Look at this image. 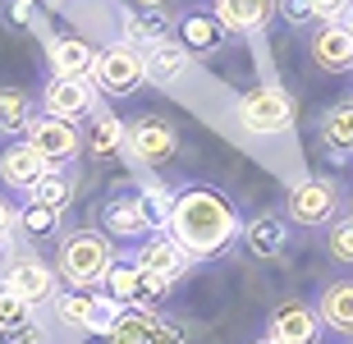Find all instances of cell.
<instances>
[{
  "instance_id": "74e56055",
  "label": "cell",
  "mask_w": 353,
  "mask_h": 344,
  "mask_svg": "<svg viewBox=\"0 0 353 344\" xmlns=\"http://www.w3.org/2000/svg\"><path fill=\"white\" fill-rule=\"evenodd\" d=\"M344 212H349V216H353V198H349V202H344Z\"/></svg>"
},
{
  "instance_id": "d590c367",
  "label": "cell",
  "mask_w": 353,
  "mask_h": 344,
  "mask_svg": "<svg viewBox=\"0 0 353 344\" xmlns=\"http://www.w3.org/2000/svg\"><path fill=\"white\" fill-rule=\"evenodd\" d=\"M344 28H349V32H353V5H349V10H344Z\"/></svg>"
},
{
  "instance_id": "1f68e13d",
  "label": "cell",
  "mask_w": 353,
  "mask_h": 344,
  "mask_svg": "<svg viewBox=\"0 0 353 344\" xmlns=\"http://www.w3.org/2000/svg\"><path fill=\"white\" fill-rule=\"evenodd\" d=\"M326 252H330V262L353 266V216L349 212L326 225Z\"/></svg>"
},
{
  "instance_id": "52a82bcc",
  "label": "cell",
  "mask_w": 353,
  "mask_h": 344,
  "mask_svg": "<svg viewBox=\"0 0 353 344\" xmlns=\"http://www.w3.org/2000/svg\"><path fill=\"white\" fill-rule=\"evenodd\" d=\"M0 290H10L14 299L41 307V303H55L65 294V280H60V271L51 262H41L32 252H19L14 262L0 266Z\"/></svg>"
},
{
  "instance_id": "8d00e7d4",
  "label": "cell",
  "mask_w": 353,
  "mask_h": 344,
  "mask_svg": "<svg viewBox=\"0 0 353 344\" xmlns=\"http://www.w3.org/2000/svg\"><path fill=\"white\" fill-rule=\"evenodd\" d=\"M133 5H165V0H133Z\"/></svg>"
},
{
  "instance_id": "7c38bea8",
  "label": "cell",
  "mask_w": 353,
  "mask_h": 344,
  "mask_svg": "<svg viewBox=\"0 0 353 344\" xmlns=\"http://www.w3.org/2000/svg\"><path fill=\"white\" fill-rule=\"evenodd\" d=\"M23 138L37 147L51 165H74V161L83 156V129L74 124V119L51 115V110H37V119L28 124Z\"/></svg>"
},
{
  "instance_id": "5b68a950",
  "label": "cell",
  "mask_w": 353,
  "mask_h": 344,
  "mask_svg": "<svg viewBox=\"0 0 353 344\" xmlns=\"http://www.w3.org/2000/svg\"><path fill=\"white\" fill-rule=\"evenodd\" d=\"M105 290L115 294L124 307H143V312H157L165 303V294H170V280L157 276V271H147L138 257H115L110 271H105Z\"/></svg>"
},
{
  "instance_id": "7402d4cb",
  "label": "cell",
  "mask_w": 353,
  "mask_h": 344,
  "mask_svg": "<svg viewBox=\"0 0 353 344\" xmlns=\"http://www.w3.org/2000/svg\"><path fill=\"white\" fill-rule=\"evenodd\" d=\"M316 312L326 321V331L353 340V276L326 280V285L316 290Z\"/></svg>"
},
{
  "instance_id": "484cf974",
  "label": "cell",
  "mask_w": 353,
  "mask_h": 344,
  "mask_svg": "<svg viewBox=\"0 0 353 344\" xmlns=\"http://www.w3.org/2000/svg\"><path fill=\"white\" fill-rule=\"evenodd\" d=\"M74 193H79V174H74V165H46V174L28 188L23 198L41 202V207H55V212H69Z\"/></svg>"
},
{
  "instance_id": "f1b7e54d",
  "label": "cell",
  "mask_w": 353,
  "mask_h": 344,
  "mask_svg": "<svg viewBox=\"0 0 353 344\" xmlns=\"http://www.w3.org/2000/svg\"><path fill=\"white\" fill-rule=\"evenodd\" d=\"M60 216H65V212L41 207V202L28 198L23 207H19V230H23V234H32V239H51V234H60Z\"/></svg>"
},
{
  "instance_id": "3957f363",
  "label": "cell",
  "mask_w": 353,
  "mask_h": 344,
  "mask_svg": "<svg viewBox=\"0 0 353 344\" xmlns=\"http://www.w3.org/2000/svg\"><path fill=\"white\" fill-rule=\"evenodd\" d=\"M88 79L97 83V92H101V97H115V101L133 97L147 83V55H143V46H133V41H110V46H101Z\"/></svg>"
},
{
  "instance_id": "ba28073f",
  "label": "cell",
  "mask_w": 353,
  "mask_h": 344,
  "mask_svg": "<svg viewBox=\"0 0 353 344\" xmlns=\"http://www.w3.org/2000/svg\"><path fill=\"white\" fill-rule=\"evenodd\" d=\"M119 312H124V303H119L110 290H105V294H97V290H69V294L55 299V317L65 321L69 331L101 335V340L110 335V326L119 321Z\"/></svg>"
},
{
  "instance_id": "8fae6325",
  "label": "cell",
  "mask_w": 353,
  "mask_h": 344,
  "mask_svg": "<svg viewBox=\"0 0 353 344\" xmlns=\"http://www.w3.org/2000/svg\"><path fill=\"white\" fill-rule=\"evenodd\" d=\"M37 101H41V110H51V115H60V119H74V124H83V119H92L101 110L97 83L83 79V74H51Z\"/></svg>"
},
{
  "instance_id": "2e32d148",
  "label": "cell",
  "mask_w": 353,
  "mask_h": 344,
  "mask_svg": "<svg viewBox=\"0 0 353 344\" xmlns=\"http://www.w3.org/2000/svg\"><path fill=\"white\" fill-rule=\"evenodd\" d=\"M46 165H51V161L41 156L28 138H10V143L0 147V184L10 188V193H28V188L46 174Z\"/></svg>"
},
{
  "instance_id": "30bf717a",
  "label": "cell",
  "mask_w": 353,
  "mask_h": 344,
  "mask_svg": "<svg viewBox=\"0 0 353 344\" xmlns=\"http://www.w3.org/2000/svg\"><path fill=\"white\" fill-rule=\"evenodd\" d=\"M105 344H188V331L183 321L170 317V312H143V307H124L119 321L110 326Z\"/></svg>"
},
{
  "instance_id": "603a6c76",
  "label": "cell",
  "mask_w": 353,
  "mask_h": 344,
  "mask_svg": "<svg viewBox=\"0 0 353 344\" xmlns=\"http://www.w3.org/2000/svg\"><path fill=\"white\" fill-rule=\"evenodd\" d=\"M316 133H321V147H326L335 161H349L353 156V97H340L330 101L316 119Z\"/></svg>"
},
{
  "instance_id": "277c9868",
  "label": "cell",
  "mask_w": 353,
  "mask_h": 344,
  "mask_svg": "<svg viewBox=\"0 0 353 344\" xmlns=\"http://www.w3.org/2000/svg\"><path fill=\"white\" fill-rule=\"evenodd\" d=\"M344 207V193L335 179H326V174H307V179H299V184L289 188L285 198V216L289 225H303V230H326L335 216H340Z\"/></svg>"
},
{
  "instance_id": "83f0119b",
  "label": "cell",
  "mask_w": 353,
  "mask_h": 344,
  "mask_svg": "<svg viewBox=\"0 0 353 344\" xmlns=\"http://www.w3.org/2000/svg\"><path fill=\"white\" fill-rule=\"evenodd\" d=\"M37 106L41 101H32L23 88H0V133L5 138H23L28 124L37 119Z\"/></svg>"
},
{
  "instance_id": "d4e9b609",
  "label": "cell",
  "mask_w": 353,
  "mask_h": 344,
  "mask_svg": "<svg viewBox=\"0 0 353 344\" xmlns=\"http://www.w3.org/2000/svg\"><path fill=\"white\" fill-rule=\"evenodd\" d=\"M165 37H174V23L165 14V5H138V10L124 14V41L147 51L152 41H165Z\"/></svg>"
},
{
  "instance_id": "4fadbf2b",
  "label": "cell",
  "mask_w": 353,
  "mask_h": 344,
  "mask_svg": "<svg viewBox=\"0 0 353 344\" xmlns=\"http://www.w3.org/2000/svg\"><path fill=\"white\" fill-rule=\"evenodd\" d=\"M321 335H326V321L307 299H285L266 317V340L275 344H321Z\"/></svg>"
},
{
  "instance_id": "ac0fdd59",
  "label": "cell",
  "mask_w": 353,
  "mask_h": 344,
  "mask_svg": "<svg viewBox=\"0 0 353 344\" xmlns=\"http://www.w3.org/2000/svg\"><path fill=\"white\" fill-rule=\"evenodd\" d=\"M174 37L193 51V60H211V55L225 51V41L234 37V32L221 23V14H216V10H211V14L197 10V14H183L179 23H174Z\"/></svg>"
},
{
  "instance_id": "4316f807",
  "label": "cell",
  "mask_w": 353,
  "mask_h": 344,
  "mask_svg": "<svg viewBox=\"0 0 353 344\" xmlns=\"http://www.w3.org/2000/svg\"><path fill=\"white\" fill-rule=\"evenodd\" d=\"M46 60H51V74H83L88 79L92 65H97V51L83 37H55L46 46Z\"/></svg>"
},
{
  "instance_id": "836d02e7",
  "label": "cell",
  "mask_w": 353,
  "mask_h": 344,
  "mask_svg": "<svg viewBox=\"0 0 353 344\" xmlns=\"http://www.w3.org/2000/svg\"><path fill=\"white\" fill-rule=\"evenodd\" d=\"M280 19H285V23H294V28H307L316 19V14H312V0H280Z\"/></svg>"
},
{
  "instance_id": "d6986e66",
  "label": "cell",
  "mask_w": 353,
  "mask_h": 344,
  "mask_svg": "<svg viewBox=\"0 0 353 344\" xmlns=\"http://www.w3.org/2000/svg\"><path fill=\"white\" fill-rule=\"evenodd\" d=\"M143 55H147V83H152V88H174V83L193 69V51H188L179 37L152 41Z\"/></svg>"
},
{
  "instance_id": "f546056e",
  "label": "cell",
  "mask_w": 353,
  "mask_h": 344,
  "mask_svg": "<svg viewBox=\"0 0 353 344\" xmlns=\"http://www.w3.org/2000/svg\"><path fill=\"white\" fill-rule=\"evenodd\" d=\"M138 202H143V212H147V221H152V230H165V225H170L174 193L165 184H138Z\"/></svg>"
},
{
  "instance_id": "5bb4252c",
  "label": "cell",
  "mask_w": 353,
  "mask_h": 344,
  "mask_svg": "<svg viewBox=\"0 0 353 344\" xmlns=\"http://www.w3.org/2000/svg\"><path fill=\"white\" fill-rule=\"evenodd\" d=\"M97 221H101V230L115 243H143L147 234H152V221H147L143 202H138V188H119V193H110V198L101 202V212H97Z\"/></svg>"
},
{
  "instance_id": "9c48e42d",
  "label": "cell",
  "mask_w": 353,
  "mask_h": 344,
  "mask_svg": "<svg viewBox=\"0 0 353 344\" xmlns=\"http://www.w3.org/2000/svg\"><path fill=\"white\" fill-rule=\"evenodd\" d=\"M179 152V129H174L165 115H138L129 119V138H124V161L143 165V170H157Z\"/></svg>"
},
{
  "instance_id": "cb8c5ba5",
  "label": "cell",
  "mask_w": 353,
  "mask_h": 344,
  "mask_svg": "<svg viewBox=\"0 0 353 344\" xmlns=\"http://www.w3.org/2000/svg\"><path fill=\"white\" fill-rule=\"evenodd\" d=\"M243 248H248L252 257H262V262L280 257V252L289 248V216H275V212L252 216L248 225H243Z\"/></svg>"
},
{
  "instance_id": "e575fe53",
  "label": "cell",
  "mask_w": 353,
  "mask_h": 344,
  "mask_svg": "<svg viewBox=\"0 0 353 344\" xmlns=\"http://www.w3.org/2000/svg\"><path fill=\"white\" fill-rule=\"evenodd\" d=\"M349 5L353 0H312V14H316V23H330V19H344Z\"/></svg>"
},
{
  "instance_id": "44dd1931",
  "label": "cell",
  "mask_w": 353,
  "mask_h": 344,
  "mask_svg": "<svg viewBox=\"0 0 353 344\" xmlns=\"http://www.w3.org/2000/svg\"><path fill=\"white\" fill-rule=\"evenodd\" d=\"M211 10L221 14V23L234 37H248V32H262L280 14V0H211Z\"/></svg>"
},
{
  "instance_id": "d6a6232c",
  "label": "cell",
  "mask_w": 353,
  "mask_h": 344,
  "mask_svg": "<svg viewBox=\"0 0 353 344\" xmlns=\"http://www.w3.org/2000/svg\"><path fill=\"white\" fill-rule=\"evenodd\" d=\"M19 234H23V230H19V212L10 207V198H0V266L19 257V252H14L19 248Z\"/></svg>"
},
{
  "instance_id": "4dcf8cb0",
  "label": "cell",
  "mask_w": 353,
  "mask_h": 344,
  "mask_svg": "<svg viewBox=\"0 0 353 344\" xmlns=\"http://www.w3.org/2000/svg\"><path fill=\"white\" fill-rule=\"evenodd\" d=\"M32 326V303H23V299H14L10 290H0V340L10 344L19 331H28Z\"/></svg>"
},
{
  "instance_id": "8992f818",
  "label": "cell",
  "mask_w": 353,
  "mask_h": 344,
  "mask_svg": "<svg viewBox=\"0 0 353 344\" xmlns=\"http://www.w3.org/2000/svg\"><path fill=\"white\" fill-rule=\"evenodd\" d=\"M239 124L243 133L252 138H275V133H285L294 124V97L285 88H275V83H257L248 92L239 97Z\"/></svg>"
},
{
  "instance_id": "7a4b0ae2",
  "label": "cell",
  "mask_w": 353,
  "mask_h": 344,
  "mask_svg": "<svg viewBox=\"0 0 353 344\" xmlns=\"http://www.w3.org/2000/svg\"><path fill=\"white\" fill-rule=\"evenodd\" d=\"M115 262V239L101 225H79L65 230L55 243V271L69 290H97L105 285V271Z\"/></svg>"
},
{
  "instance_id": "ffe728a7",
  "label": "cell",
  "mask_w": 353,
  "mask_h": 344,
  "mask_svg": "<svg viewBox=\"0 0 353 344\" xmlns=\"http://www.w3.org/2000/svg\"><path fill=\"white\" fill-rule=\"evenodd\" d=\"M124 138H129V124L110 110H97L92 119H83V152L92 161H110L124 156Z\"/></svg>"
},
{
  "instance_id": "9a60e30c",
  "label": "cell",
  "mask_w": 353,
  "mask_h": 344,
  "mask_svg": "<svg viewBox=\"0 0 353 344\" xmlns=\"http://www.w3.org/2000/svg\"><path fill=\"white\" fill-rule=\"evenodd\" d=\"M133 257L147 266V271H157V276H165L174 285V280H183L188 271H193V252L183 248L179 239L170 234V230H152V234L133 248Z\"/></svg>"
},
{
  "instance_id": "e0dca14e",
  "label": "cell",
  "mask_w": 353,
  "mask_h": 344,
  "mask_svg": "<svg viewBox=\"0 0 353 344\" xmlns=\"http://www.w3.org/2000/svg\"><path fill=\"white\" fill-rule=\"evenodd\" d=\"M307 55L321 74H349L353 69V32L344 28V19H330L307 37Z\"/></svg>"
},
{
  "instance_id": "6da1fadb",
  "label": "cell",
  "mask_w": 353,
  "mask_h": 344,
  "mask_svg": "<svg viewBox=\"0 0 353 344\" xmlns=\"http://www.w3.org/2000/svg\"><path fill=\"white\" fill-rule=\"evenodd\" d=\"M165 230L193 252V262H216L243 239V216H239V207L225 198L221 188L188 184L174 193V212Z\"/></svg>"
},
{
  "instance_id": "f35d334b",
  "label": "cell",
  "mask_w": 353,
  "mask_h": 344,
  "mask_svg": "<svg viewBox=\"0 0 353 344\" xmlns=\"http://www.w3.org/2000/svg\"><path fill=\"white\" fill-rule=\"evenodd\" d=\"M252 344H275V340H266V335H262V340H252Z\"/></svg>"
},
{
  "instance_id": "60d3db41",
  "label": "cell",
  "mask_w": 353,
  "mask_h": 344,
  "mask_svg": "<svg viewBox=\"0 0 353 344\" xmlns=\"http://www.w3.org/2000/svg\"><path fill=\"white\" fill-rule=\"evenodd\" d=\"M349 344H353V340H349Z\"/></svg>"
},
{
  "instance_id": "ab89813d",
  "label": "cell",
  "mask_w": 353,
  "mask_h": 344,
  "mask_svg": "<svg viewBox=\"0 0 353 344\" xmlns=\"http://www.w3.org/2000/svg\"><path fill=\"white\" fill-rule=\"evenodd\" d=\"M0 344H5V340H0Z\"/></svg>"
}]
</instances>
